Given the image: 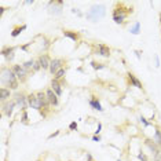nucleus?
Instances as JSON below:
<instances>
[{
  "label": "nucleus",
  "instance_id": "nucleus-1",
  "mask_svg": "<svg viewBox=\"0 0 161 161\" xmlns=\"http://www.w3.org/2000/svg\"><path fill=\"white\" fill-rule=\"evenodd\" d=\"M15 80H18V79H17L15 73L13 72V69H10L7 66H3V68H1V85H3V87H6V85H8L10 83L15 81ZM18 81H19V80H18Z\"/></svg>",
  "mask_w": 161,
  "mask_h": 161
},
{
  "label": "nucleus",
  "instance_id": "nucleus-2",
  "mask_svg": "<svg viewBox=\"0 0 161 161\" xmlns=\"http://www.w3.org/2000/svg\"><path fill=\"white\" fill-rule=\"evenodd\" d=\"M105 7L103 6H92L91 10H90V13L87 14V18L88 19H92L94 22H96L99 18H102V17H105Z\"/></svg>",
  "mask_w": 161,
  "mask_h": 161
},
{
  "label": "nucleus",
  "instance_id": "nucleus-3",
  "mask_svg": "<svg viewBox=\"0 0 161 161\" xmlns=\"http://www.w3.org/2000/svg\"><path fill=\"white\" fill-rule=\"evenodd\" d=\"M28 105L32 109H36L39 112H41V109H43V106H41V103H40V100H39L36 94H29L28 95Z\"/></svg>",
  "mask_w": 161,
  "mask_h": 161
},
{
  "label": "nucleus",
  "instance_id": "nucleus-4",
  "mask_svg": "<svg viewBox=\"0 0 161 161\" xmlns=\"http://www.w3.org/2000/svg\"><path fill=\"white\" fill-rule=\"evenodd\" d=\"M11 69H13V72L15 73L17 79H18L19 81H25V80H26V75H28V72L23 69L21 65H14Z\"/></svg>",
  "mask_w": 161,
  "mask_h": 161
},
{
  "label": "nucleus",
  "instance_id": "nucleus-5",
  "mask_svg": "<svg viewBox=\"0 0 161 161\" xmlns=\"http://www.w3.org/2000/svg\"><path fill=\"white\" fill-rule=\"evenodd\" d=\"M46 95H47V98H48V102H50V105H51V106H58V105H59L58 95H57V94H55L51 88L46 91Z\"/></svg>",
  "mask_w": 161,
  "mask_h": 161
},
{
  "label": "nucleus",
  "instance_id": "nucleus-6",
  "mask_svg": "<svg viewBox=\"0 0 161 161\" xmlns=\"http://www.w3.org/2000/svg\"><path fill=\"white\" fill-rule=\"evenodd\" d=\"M62 63H63V61L59 59V58H55V59L51 61V65H50V72H51V75H57V72L62 69Z\"/></svg>",
  "mask_w": 161,
  "mask_h": 161
},
{
  "label": "nucleus",
  "instance_id": "nucleus-7",
  "mask_svg": "<svg viewBox=\"0 0 161 161\" xmlns=\"http://www.w3.org/2000/svg\"><path fill=\"white\" fill-rule=\"evenodd\" d=\"M125 17H127V13H124L123 10L116 8L114 11H113V19H114L116 23H123L124 19H125Z\"/></svg>",
  "mask_w": 161,
  "mask_h": 161
},
{
  "label": "nucleus",
  "instance_id": "nucleus-8",
  "mask_svg": "<svg viewBox=\"0 0 161 161\" xmlns=\"http://www.w3.org/2000/svg\"><path fill=\"white\" fill-rule=\"evenodd\" d=\"M15 103L17 105H19V106H22V109L26 107V103H28V96L25 95V94H17L15 95Z\"/></svg>",
  "mask_w": 161,
  "mask_h": 161
},
{
  "label": "nucleus",
  "instance_id": "nucleus-9",
  "mask_svg": "<svg viewBox=\"0 0 161 161\" xmlns=\"http://www.w3.org/2000/svg\"><path fill=\"white\" fill-rule=\"evenodd\" d=\"M1 54H3V57H4L8 62L14 59V48H13V47H4V48L1 50Z\"/></svg>",
  "mask_w": 161,
  "mask_h": 161
},
{
  "label": "nucleus",
  "instance_id": "nucleus-10",
  "mask_svg": "<svg viewBox=\"0 0 161 161\" xmlns=\"http://www.w3.org/2000/svg\"><path fill=\"white\" fill-rule=\"evenodd\" d=\"M37 61L40 62V65H41V69H50L51 61L48 59V55H47V54H43V55H40Z\"/></svg>",
  "mask_w": 161,
  "mask_h": 161
},
{
  "label": "nucleus",
  "instance_id": "nucleus-11",
  "mask_svg": "<svg viewBox=\"0 0 161 161\" xmlns=\"http://www.w3.org/2000/svg\"><path fill=\"white\" fill-rule=\"evenodd\" d=\"M36 95H37L39 100H40V103H41V106L44 107V109H47V107L50 106V102H48V98H47L46 92H43V91H39V92H36Z\"/></svg>",
  "mask_w": 161,
  "mask_h": 161
},
{
  "label": "nucleus",
  "instance_id": "nucleus-12",
  "mask_svg": "<svg viewBox=\"0 0 161 161\" xmlns=\"http://www.w3.org/2000/svg\"><path fill=\"white\" fill-rule=\"evenodd\" d=\"M15 102L13 100V102H8L7 105H4V109H3V113L7 116V117H10V116L13 114V110H14V107H15Z\"/></svg>",
  "mask_w": 161,
  "mask_h": 161
},
{
  "label": "nucleus",
  "instance_id": "nucleus-13",
  "mask_svg": "<svg viewBox=\"0 0 161 161\" xmlns=\"http://www.w3.org/2000/svg\"><path fill=\"white\" fill-rule=\"evenodd\" d=\"M51 90H53L58 96H61L62 95V87H61V84L58 83V80H55V79L51 81Z\"/></svg>",
  "mask_w": 161,
  "mask_h": 161
},
{
  "label": "nucleus",
  "instance_id": "nucleus-14",
  "mask_svg": "<svg viewBox=\"0 0 161 161\" xmlns=\"http://www.w3.org/2000/svg\"><path fill=\"white\" fill-rule=\"evenodd\" d=\"M98 54H100L102 57H109L110 55V48L105 44H98Z\"/></svg>",
  "mask_w": 161,
  "mask_h": 161
},
{
  "label": "nucleus",
  "instance_id": "nucleus-15",
  "mask_svg": "<svg viewBox=\"0 0 161 161\" xmlns=\"http://www.w3.org/2000/svg\"><path fill=\"white\" fill-rule=\"evenodd\" d=\"M146 145H147V147L153 152L154 156H158L160 154V150H158V147L156 146V143H154V140H150V139H147L146 140Z\"/></svg>",
  "mask_w": 161,
  "mask_h": 161
},
{
  "label": "nucleus",
  "instance_id": "nucleus-16",
  "mask_svg": "<svg viewBox=\"0 0 161 161\" xmlns=\"http://www.w3.org/2000/svg\"><path fill=\"white\" fill-rule=\"evenodd\" d=\"M0 94H1V102H6V100L11 96V91H10V88H6V87H1Z\"/></svg>",
  "mask_w": 161,
  "mask_h": 161
},
{
  "label": "nucleus",
  "instance_id": "nucleus-17",
  "mask_svg": "<svg viewBox=\"0 0 161 161\" xmlns=\"http://www.w3.org/2000/svg\"><path fill=\"white\" fill-rule=\"evenodd\" d=\"M128 79H130L131 84L134 85V87H136V88H139V90L142 88V83L139 81V80L136 79V77H135V75H132V73H130V75H128Z\"/></svg>",
  "mask_w": 161,
  "mask_h": 161
},
{
  "label": "nucleus",
  "instance_id": "nucleus-18",
  "mask_svg": "<svg viewBox=\"0 0 161 161\" xmlns=\"http://www.w3.org/2000/svg\"><path fill=\"white\" fill-rule=\"evenodd\" d=\"M63 36L72 39L73 41H77V40H79V35H77L76 32H72V31H63Z\"/></svg>",
  "mask_w": 161,
  "mask_h": 161
},
{
  "label": "nucleus",
  "instance_id": "nucleus-19",
  "mask_svg": "<svg viewBox=\"0 0 161 161\" xmlns=\"http://www.w3.org/2000/svg\"><path fill=\"white\" fill-rule=\"evenodd\" d=\"M90 105H91L95 110H99V112H102L103 109H102V106H100V103H99V100L96 99V98H91L90 99Z\"/></svg>",
  "mask_w": 161,
  "mask_h": 161
},
{
  "label": "nucleus",
  "instance_id": "nucleus-20",
  "mask_svg": "<svg viewBox=\"0 0 161 161\" xmlns=\"http://www.w3.org/2000/svg\"><path fill=\"white\" fill-rule=\"evenodd\" d=\"M33 66H35V61H33V59L23 62V65H22V68H23L25 70H26V72H29L31 69H33Z\"/></svg>",
  "mask_w": 161,
  "mask_h": 161
},
{
  "label": "nucleus",
  "instance_id": "nucleus-21",
  "mask_svg": "<svg viewBox=\"0 0 161 161\" xmlns=\"http://www.w3.org/2000/svg\"><path fill=\"white\" fill-rule=\"evenodd\" d=\"M25 29H26V25H22V26H18V28H15L14 31L11 32V36H13V37H17V36H18V35H19V33H21L22 31H25Z\"/></svg>",
  "mask_w": 161,
  "mask_h": 161
},
{
  "label": "nucleus",
  "instance_id": "nucleus-22",
  "mask_svg": "<svg viewBox=\"0 0 161 161\" xmlns=\"http://www.w3.org/2000/svg\"><path fill=\"white\" fill-rule=\"evenodd\" d=\"M154 142H156V143H157V145L160 146L161 147V132L158 130L156 131V134H154V139H153Z\"/></svg>",
  "mask_w": 161,
  "mask_h": 161
},
{
  "label": "nucleus",
  "instance_id": "nucleus-23",
  "mask_svg": "<svg viewBox=\"0 0 161 161\" xmlns=\"http://www.w3.org/2000/svg\"><path fill=\"white\" fill-rule=\"evenodd\" d=\"M65 73H66V70L62 68L61 70H58V72H57V75L54 76V79H55V80H59V79H62V77L65 76Z\"/></svg>",
  "mask_w": 161,
  "mask_h": 161
},
{
  "label": "nucleus",
  "instance_id": "nucleus-24",
  "mask_svg": "<svg viewBox=\"0 0 161 161\" xmlns=\"http://www.w3.org/2000/svg\"><path fill=\"white\" fill-rule=\"evenodd\" d=\"M139 28H140V23L135 22V25L131 28V33H134V35H138V33H139Z\"/></svg>",
  "mask_w": 161,
  "mask_h": 161
},
{
  "label": "nucleus",
  "instance_id": "nucleus-25",
  "mask_svg": "<svg viewBox=\"0 0 161 161\" xmlns=\"http://www.w3.org/2000/svg\"><path fill=\"white\" fill-rule=\"evenodd\" d=\"M91 65H92V68H94V69H103V68H105V65H103V63H96V62H91Z\"/></svg>",
  "mask_w": 161,
  "mask_h": 161
},
{
  "label": "nucleus",
  "instance_id": "nucleus-26",
  "mask_svg": "<svg viewBox=\"0 0 161 161\" xmlns=\"http://www.w3.org/2000/svg\"><path fill=\"white\" fill-rule=\"evenodd\" d=\"M41 69V65H40V62L39 61H36L35 62V66H33V70H36V72H37V70H40Z\"/></svg>",
  "mask_w": 161,
  "mask_h": 161
},
{
  "label": "nucleus",
  "instance_id": "nucleus-27",
  "mask_svg": "<svg viewBox=\"0 0 161 161\" xmlns=\"http://www.w3.org/2000/svg\"><path fill=\"white\" fill-rule=\"evenodd\" d=\"M69 130H72V131L77 130V123H76V121H73V123L69 124Z\"/></svg>",
  "mask_w": 161,
  "mask_h": 161
},
{
  "label": "nucleus",
  "instance_id": "nucleus-28",
  "mask_svg": "<svg viewBox=\"0 0 161 161\" xmlns=\"http://www.w3.org/2000/svg\"><path fill=\"white\" fill-rule=\"evenodd\" d=\"M57 135H59V131H57V132H54V134H51V135L48 136V139H53V138H55Z\"/></svg>",
  "mask_w": 161,
  "mask_h": 161
},
{
  "label": "nucleus",
  "instance_id": "nucleus-29",
  "mask_svg": "<svg viewBox=\"0 0 161 161\" xmlns=\"http://www.w3.org/2000/svg\"><path fill=\"white\" fill-rule=\"evenodd\" d=\"M26 120H28V114H26V112H23V116H22V121H23V123H28V121H26Z\"/></svg>",
  "mask_w": 161,
  "mask_h": 161
},
{
  "label": "nucleus",
  "instance_id": "nucleus-30",
  "mask_svg": "<svg viewBox=\"0 0 161 161\" xmlns=\"http://www.w3.org/2000/svg\"><path fill=\"white\" fill-rule=\"evenodd\" d=\"M72 13H73V14H77V15H81V13H80L77 8H72Z\"/></svg>",
  "mask_w": 161,
  "mask_h": 161
},
{
  "label": "nucleus",
  "instance_id": "nucleus-31",
  "mask_svg": "<svg viewBox=\"0 0 161 161\" xmlns=\"http://www.w3.org/2000/svg\"><path fill=\"white\" fill-rule=\"evenodd\" d=\"M92 140H94V142H99V140H100L99 135H95V136H92Z\"/></svg>",
  "mask_w": 161,
  "mask_h": 161
},
{
  "label": "nucleus",
  "instance_id": "nucleus-32",
  "mask_svg": "<svg viewBox=\"0 0 161 161\" xmlns=\"http://www.w3.org/2000/svg\"><path fill=\"white\" fill-rule=\"evenodd\" d=\"M100 128H102V124H98V130L95 131V134H96V135H98V134L100 132Z\"/></svg>",
  "mask_w": 161,
  "mask_h": 161
},
{
  "label": "nucleus",
  "instance_id": "nucleus-33",
  "mask_svg": "<svg viewBox=\"0 0 161 161\" xmlns=\"http://www.w3.org/2000/svg\"><path fill=\"white\" fill-rule=\"evenodd\" d=\"M140 121H142V123L145 124L146 127H147V125H149V123H147V121H146V120H145V118H143V117H142V118H140Z\"/></svg>",
  "mask_w": 161,
  "mask_h": 161
}]
</instances>
